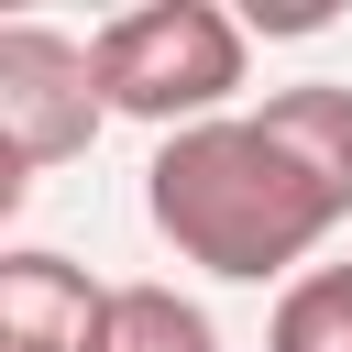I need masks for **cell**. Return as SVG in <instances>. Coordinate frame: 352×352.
<instances>
[{"label": "cell", "instance_id": "obj_1", "mask_svg": "<svg viewBox=\"0 0 352 352\" xmlns=\"http://www.w3.org/2000/svg\"><path fill=\"white\" fill-rule=\"evenodd\" d=\"M143 220L220 286H297L308 253L352 220L308 165L297 143L264 121V110H231V121H198V132H165L154 165H143Z\"/></svg>", "mask_w": 352, "mask_h": 352}, {"label": "cell", "instance_id": "obj_2", "mask_svg": "<svg viewBox=\"0 0 352 352\" xmlns=\"http://www.w3.org/2000/svg\"><path fill=\"white\" fill-rule=\"evenodd\" d=\"M88 55H99V99H110L121 121L198 132V121H231L253 33H242L220 0H143V11H110V22L88 33Z\"/></svg>", "mask_w": 352, "mask_h": 352}, {"label": "cell", "instance_id": "obj_3", "mask_svg": "<svg viewBox=\"0 0 352 352\" xmlns=\"http://www.w3.org/2000/svg\"><path fill=\"white\" fill-rule=\"evenodd\" d=\"M110 121L99 99V55L55 22H0V209H22V187L66 154H88Z\"/></svg>", "mask_w": 352, "mask_h": 352}, {"label": "cell", "instance_id": "obj_4", "mask_svg": "<svg viewBox=\"0 0 352 352\" xmlns=\"http://www.w3.org/2000/svg\"><path fill=\"white\" fill-rule=\"evenodd\" d=\"M110 297L121 286H99L88 264L22 242V253H0V352H99Z\"/></svg>", "mask_w": 352, "mask_h": 352}, {"label": "cell", "instance_id": "obj_5", "mask_svg": "<svg viewBox=\"0 0 352 352\" xmlns=\"http://www.w3.org/2000/svg\"><path fill=\"white\" fill-rule=\"evenodd\" d=\"M264 121H275V132L297 143V165L352 209V88H341V77H297V88L264 99Z\"/></svg>", "mask_w": 352, "mask_h": 352}, {"label": "cell", "instance_id": "obj_6", "mask_svg": "<svg viewBox=\"0 0 352 352\" xmlns=\"http://www.w3.org/2000/svg\"><path fill=\"white\" fill-rule=\"evenodd\" d=\"M99 352H220V330H209V308L176 297V286H121Z\"/></svg>", "mask_w": 352, "mask_h": 352}, {"label": "cell", "instance_id": "obj_7", "mask_svg": "<svg viewBox=\"0 0 352 352\" xmlns=\"http://www.w3.org/2000/svg\"><path fill=\"white\" fill-rule=\"evenodd\" d=\"M264 352H352V264H308V275L275 297Z\"/></svg>", "mask_w": 352, "mask_h": 352}]
</instances>
